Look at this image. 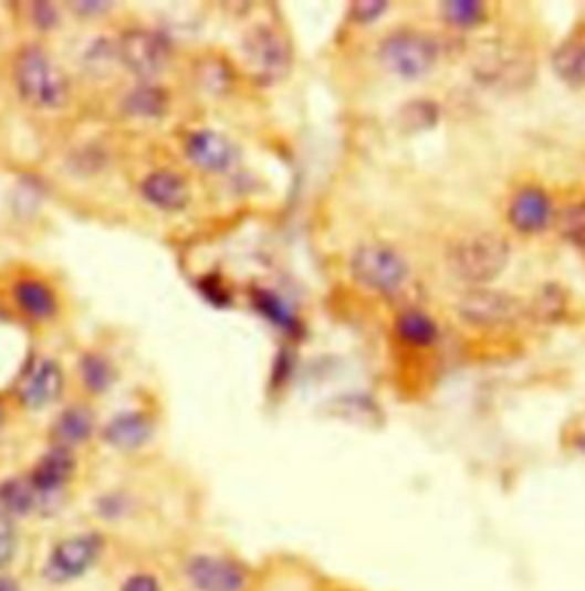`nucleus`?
<instances>
[{"instance_id": "obj_23", "label": "nucleus", "mask_w": 585, "mask_h": 591, "mask_svg": "<svg viewBox=\"0 0 585 591\" xmlns=\"http://www.w3.org/2000/svg\"><path fill=\"white\" fill-rule=\"evenodd\" d=\"M252 302H254V306H257V310L261 313V316L268 318L274 327H280V329H284L289 334H295L300 329V323L295 318L293 308L278 293L257 288L252 293Z\"/></svg>"}, {"instance_id": "obj_10", "label": "nucleus", "mask_w": 585, "mask_h": 591, "mask_svg": "<svg viewBox=\"0 0 585 591\" xmlns=\"http://www.w3.org/2000/svg\"><path fill=\"white\" fill-rule=\"evenodd\" d=\"M64 387H66L64 370L58 361L34 359L19 377L17 398L25 409L38 411L58 402L64 393Z\"/></svg>"}, {"instance_id": "obj_31", "label": "nucleus", "mask_w": 585, "mask_h": 591, "mask_svg": "<svg viewBox=\"0 0 585 591\" xmlns=\"http://www.w3.org/2000/svg\"><path fill=\"white\" fill-rule=\"evenodd\" d=\"M122 591H160V584L156 578L147 573H137L124 582Z\"/></svg>"}, {"instance_id": "obj_2", "label": "nucleus", "mask_w": 585, "mask_h": 591, "mask_svg": "<svg viewBox=\"0 0 585 591\" xmlns=\"http://www.w3.org/2000/svg\"><path fill=\"white\" fill-rule=\"evenodd\" d=\"M510 242L494 231H476L458 238L446 252V265L456 279L483 288L505 272Z\"/></svg>"}, {"instance_id": "obj_20", "label": "nucleus", "mask_w": 585, "mask_h": 591, "mask_svg": "<svg viewBox=\"0 0 585 591\" xmlns=\"http://www.w3.org/2000/svg\"><path fill=\"white\" fill-rule=\"evenodd\" d=\"M79 374H81L83 387L94 395H103L106 391H111L117 381V370L111 357L103 352H94V350L81 357Z\"/></svg>"}, {"instance_id": "obj_9", "label": "nucleus", "mask_w": 585, "mask_h": 591, "mask_svg": "<svg viewBox=\"0 0 585 591\" xmlns=\"http://www.w3.org/2000/svg\"><path fill=\"white\" fill-rule=\"evenodd\" d=\"M103 550V539L96 532H83L62 539L46 562V578L53 582H69L81 578Z\"/></svg>"}, {"instance_id": "obj_34", "label": "nucleus", "mask_w": 585, "mask_h": 591, "mask_svg": "<svg viewBox=\"0 0 585 591\" xmlns=\"http://www.w3.org/2000/svg\"><path fill=\"white\" fill-rule=\"evenodd\" d=\"M0 591H21L12 578H0Z\"/></svg>"}, {"instance_id": "obj_21", "label": "nucleus", "mask_w": 585, "mask_h": 591, "mask_svg": "<svg viewBox=\"0 0 585 591\" xmlns=\"http://www.w3.org/2000/svg\"><path fill=\"white\" fill-rule=\"evenodd\" d=\"M40 503V494L30 479L10 477L0 482V514L25 516Z\"/></svg>"}, {"instance_id": "obj_8", "label": "nucleus", "mask_w": 585, "mask_h": 591, "mask_svg": "<svg viewBox=\"0 0 585 591\" xmlns=\"http://www.w3.org/2000/svg\"><path fill=\"white\" fill-rule=\"evenodd\" d=\"M186 573L197 591H248L252 580L250 569L227 555H195Z\"/></svg>"}, {"instance_id": "obj_15", "label": "nucleus", "mask_w": 585, "mask_h": 591, "mask_svg": "<svg viewBox=\"0 0 585 591\" xmlns=\"http://www.w3.org/2000/svg\"><path fill=\"white\" fill-rule=\"evenodd\" d=\"M103 441L122 452H135L154 436V419L147 411H122L103 428Z\"/></svg>"}, {"instance_id": "obj_18", "label": "nucleus", "mask_w": 585, "mask_h": 591, "mask_svg": "<svg viewBox=\"0 0 585 591\" xmlns=\"http://www.w3.org/2000/svg\"><path fill=\"white\" fill-rule=\"evenodd\" d=\"M94 432V413L83 404H72L60 411L53 423L51 436L53 445L74 450L76 445L85 443Z\"/></svg>"}, {"instance_id": "obj_7", "label": "nucleus", "mask_w": 585, "mask_h": 591, "mask_svg": "<svg viewBox=\"0 0 585 591\" xmlns=\"http://www.w3.org/2000/svg\"><path fill=\"white\" fill-rule=\"evenodd\" d=\"M119 62L143 83L160 76L171 62V44L158 30L133 28L117 42Z\"/></svg>"}, {"instance_id": "obj_16", "label": "nucleus", "mask_w": 585, "mask_h": 591, "mask_svg": "<svg viewBox=\"0 0 585 591\" xmlns=\"http://www.w3.org/2000/svg\"><path fill=\"white\" fill-rule=\"evenodd\" d=\"M76 473V457L72 450L53 445L46 455L40 457L30 473V482L40 496H49L60 492L62 486L74 477Z\"/></svg>"}, {"instance_id": "obj_1", "label": "nucleus", "mask_w": 585, "mask_h": 591, "mask_svg": "<svg viewBox=\"0 0 585 591\" xmlns=\"http://www.w3.org/2000/svg\"><path fill=\"white\" fill-rule=\"evenodd\" d=\"M14 87L25 106L60 110L69 103V81L40 44H28L14 60Z\"/></svg>"}, {"instance_id": "obj_14", "label": "nucleus", "mask_w": 585, "mask_h": 591, "mask_svg": "<svg viewBox=\"0 0 585 591\" xmlns=\"http://www.w3.org/2000/svg\"><path fill=\"white\" fill-rule=\"evenodd\" d=\"M12 302L25 318L34 323L53 320L60 310V297L40 276H23L12 286Z\"/></svg>"}, {"instance_id": "obj_24", "label": "nucleus", "mask_w": 585, "mask_h": 591, "mask_svg": "<svg viewBox=\"0 0 585 591\" xmlns=\"http://www.w3.org/2000/svg\"><path fill=\"white\" fill-rule=\"evenodd\" d=\"M567 310V293L561 284H546L542 291H537L533 304H531V318L542 325H554L563 320Z\"/></svg>"}, {"instance_id": "obj_13", "label": "nucleus", "mask_w": 585, "mask_h": 591, "mask_svg": "<svg viewBox=\"0 0 585 591\" xmlns=\"http://www.w3.org/2000/svg\"><path fill=\"white\" fill-rule=\"evenodd\" d=\"M554 218V205L549 194L542 188H524L514 194L510 208H508V220L510 224L518 229L520 233H540Z\"/></svg>"}, {"instance_id": "obj_28", "label": "nucleus", "mask_w": 585, "mask_h": 591, "mask_svg": "<svg viewBox=\"0 0 585 591\" xmlns=\"http://www.w3.org/2000/svg\"><path fill=\"white\" fill-rule=\"evenodd\" d=\"M17 550V532L12 526V518L0 514V569H6L14 558Z\"/></svg>"}, {"instance_id": "obj_19", "label": "nucleus", "mask_w": 585, "mask_h": 591, "mask_svg": "<svg viewBox=\"0 0 585 591\" xmlns=\"http://www.w3.org/2000/svg\"><path fill=\"white\" fill-rule=\"evenodd\" d=\"M396 334L398 338L417 350H426L439 340V327L432 316L419 308L403 310L396 320Z\"/></svg>"}, {"instance_id": "obj_11", "label": "nucleus", "mask_w": 585, "mask_h": 591, "mask_svg": "<svg viewBox=\"0 0 585 591\" xmlns=\"http://www.w3.org/2000/svg\"><path fill=\"white\" fill-rule=\"evenodd\" d=\"M184 151L195 167L209 173H224L238 160V149L229 137L209 128L192 130L186 137Z\"/></svg>"}, {"instance_id": "obj_26", "label": "nucleus", "mask_w": 585, "mask_h": 591, "mask_svg": "<svg viewBox=\"0 0 585 591\" xmlns=\"http://www.w3.org/2000/svg\"><path fill=\"white\" fill-rule=\"evenodd\" d=\"M437 117H439V110L432 101H409L400 110V126L415 133V130L435 126Z\"/></svg>"}, {"instance_id": "obj_32", "label": "nucleus", "mask_w": 585, "mask_h": 591, "mask_svg": "<svg viewBox=\"0 0 585 591\" xmlns=\"http://www.w3.org/2000/svg\"><path fill=\"white\" fill-rule=\"evenodd\" d=\"M72 10H76V14L83 19H96L108 14L113 10V3H98V0H94V3H72Z\"/></svg>"}, {"instance_id": "obj_12", "label": "nucleus", "mask_w": 585, "mask_h": 591, "mask_svg": "<svg viewBox=\"0 0 585 591\" xmlns=\"http://www.w3.org/2000/svg\"><path fill=\"white\" fill-rule=\"evenodd\" d=\"M140 194L160 213H181L192 199L188 181L179 171L171 169H156L147 173L145 181L140 183Z\"/></svg>"}, {"instance_id": "obj_27", "label": "nucleus", "mask_w": 585, "mask_h": 591, "mask_svg": "<svg viewBox=\"0 0 585 591\" xmlns=\"http://www.w3.org/2000/svg\"><path fill=\"white\" fill-rule=\"evenodd\" d=\"M561 235L574 247H585V203H572L561 213Z\"/></svg>"}, {"instance_id": "obj_22", "label": "nucleus", "mask_w": 585, "mask_h": 591, "mask_svg": "<svg viewBox=\"0 0 585 591\" xmlns=\"http://www.w3.org/2000/svg\"><path fill=\"white\" fill-rule=\"evenodd\" d=\"M556 74L572 87L585 85V40L572 38L554 53Z\"/></svg>"}, {"instance_id": "obj_30", "label": "nucleus", "mask_w": 585, "mask_h": 591, "mask_svg": "<svg viewBox=\"0 0 585 591\" xmlns=\"http://www.w3.org/2000/svg\"><path fill=\"white\" fill-rule=\"evenodd\" d=\"M389 10V3H373V0H359L353 6V19L359 23H373Z\"/></svg>"}, {"instance_id": "obj_3", "label": "nucleus", "mask_w": 585, "mask_h": 591, "mask_svg": "<svg viewBox=\"0 0 585 591\" xmlns=\"http://www.w3.org/2000/svg\"><path fill=\"white\" fill-rule=\"evenodd\" d=\"M240 53L250 76L261 85H272L286 78L293 64V46L286 34L270 23H257L240 42Z\"/></svg>"}, {"instance_id": "obj_25", "label": "nucleus", "mask_w": 585, "mask_h": 591, "mask_svg": "<svg viewBox=\"0 0 585 591\" xmlns=\"http://www.w3.org/2000/svg\"><path fill=\"white\" fill-rule=\"evenodd\" d=\"M441 17L458 28H473V25L485 21L488 6L473 3V0H460V3H441Z\"/></svg>"}, {"instance_id": "obj_35", "label": "nucleus", "mask_w": 585, "mask_h": 591, "mask_svg": "<svg viewBox=\"0 0 585 591\" xmlns=\"http://www.w3.org/2000/svg\"><path fill=\"white\" fill-rule=\"evenodd\" d=\"M6 419H8V411H6V404H3V400H0V428H3Z\"/></svg>"}, {"instance_id": "obj_5", "label": "nucleus", "mask_w": 585, "mask_h": 591, "mask_svg": "<svg viewBox=\"0 0 585 591\" xmlns=\"http://www.w3.org/2000/svg\"><path fill=\"white\" fill-rule=\"evenodd\" d=\"M353 279L377 295H396L405 288L409 276L407 261L389 245H362L351 258Z\"/></svg>"}, {"instance_id": "obj_6", "label": "nucleus", "mask_w": 585, "mask_h": 591, "mask_svg": "<svg viewBox=\"0 0 585 591\" xmlns=\"http://www.w3.org/2000/svg\"><path fill=\"white\" fill-rule=\"evenodd\" d=\"M456 313L464 327L478 331H501L514 327L522 316V302L494 288H473L460 297Z\"/></svg>"}, {"instance_id": "obj_4", "label": "nucleus", "mask_w": 585, "mask_h": 591, "mask_svg": "<svg viewBox=\"0 0 585 591\" xmlns=\"http://www.w3.org/2000/svg\"><path fill=\"white\" fill-rule=\"evenodd\" d=\"M377 57L389 74L403 81H419L435 68L439 60V44L421 30L400 28L380 42Z\"/></svg>"}, {"instance_id": "obj_17", "label": "nucleus", "mask_w": 585, "mask_h": 591, "mask_svg": "<svg viewBox=\"0 0 585 591\" xmlns=\"http://www.w3.org/2000/svg\"><path fill=\"white\" fill-rule=\"evenodd\" d=\"M122 108L128 117L135 119H147L156 122L167 115L169 110V94L163 85L149 81V83H137L133 89L122 101Z\"/></svg>"}, {"instance_id": "obj_29", "label": "nucleus", "mask_w": 585, "mask_h": 591, "mask_svg": "<svg viewBox=\"0 0 585 591\" xmlns=\"http://www.w3.org/2000/svg\"><path fill=\"white\" fill-rule=\"evenodd\" d=\"M30 17H32V23L44 32H51L60 23V12H58V6L53 3H34Z\"/></svg>"}, {"instance_id": "obj_33", "label": "nucleus", "mask_w": 585, "mask_h": 591, "mask_svg": "<svg viewBox=\"0 0 585 591\" xmlns=\"http://www.w3.org/2000/svg\"><path fill=\"white\" fill-rule=\"evenodd\" d=\"M316 591H366V589L355 587V584H346V582H318Z\"/></svg>"}]
</instances>
